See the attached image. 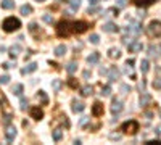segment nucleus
Instances as JSON below:
<instances>
[{
  "label": "nucleus",
  "instance_id": "nucleus-13",
  "mask_svg": "<svg viewBox=\"0 0 161 145\" xmlns=\"http://www.w3.org/2000/svg\"><path fill=\"white\" fill-rule=\"evenodd\" d=\"M13 95H18V97H21L23 92H24V87H23V84H15L13 86Z\"/></svg>",
  "mask_w": 161,
  "mask_h": 145
},
{
  "label": "nucleus",
  "instance_id": "nucleus-26",
  "mask_svg": "<svg viewBox=\"0 0 161 145\" xmlns=\"http://www.w3.org/2000/svg\"><path fill=\"white\" fill-rule=\"evenodd\" d=\"M160 50H158V47H155V45H150V47H148V55L150 56H158L160 55Z\"/></svg>",
  "mask_w": 161,
  "mask_h": 145
},
{
  "label": "nucleus",
  "instance_id": "nucleus-14",
  "mask_svg": "<svg viewBox=\"0 0 161 145\" xmlns=\"http://www.w3.org/2000/svg\"><path fill=\"white\" fill-rule=\"evenodd\" d=\"M35 69H37V63H29L26 68H23V74H29V72H34Z\"/></svg>",
  "mask_w": 161,
  "mask_h": 145
},
{
  "label": "nucleus",
  "instance_id": "nucleus-37",
  "mask_svg": "<svg viewBox=\"0 0 161 145\" xmlns=\"http://www.w3.org/2000/svg\"><path fill=\"white\" fill-rule=\"evenodd\" d=\"M153 87L155 89H161V77H158V79L153 81Z\"/></svg>",
  "mask_w": 161,
  "mask_h": 145
},
{
  "label": "nucleus",
  "instance_id": "nucleus-17",
  "mask_svg": "<svg viewBox=\"0 0 161 145\" xmlns=\"http://www.w3.org/2000/svg\"><path fill=\"white\" fill-rule=\"evenodd\" d=\"M108 74H110V81H116V79L119 77V71H118V68H115V66H113V68L108 71Z\"/></svg>",
  "mask_w": 161,
  "mask_h": 145
},
{
  "label": "nucleus",
  "instance_id": "nucleus-33",
  "mask_svg": "<svg viewBox=\"0 0 161 145\" xmlns=\"http://www.w3.org/2000/svg\"><path fill=\"white\" fill-rule=\"evenodd\" d=\"M145 144L147 145H161V140L160 139H153V140H147Z\"/></svg>",
  "mask_w": 161,
  "mask_h": 145
},
{
  "label": "nucleus",
  "instance_id": "nucleus-16",
  "mask_svg": "<svg viewBox=\"0 0 161 145\" xmlns=\"http://www.w3.org/2000/svg\"><path fill=\"white\" fill-rule=\"evenodd\" d=\"M150 100H151V97L148 93H142V97H140V107H147L150 103Z\"/></svg>",
  "mask_w": 161,
  "mask_h": 145
},
{
  "label": "nucleus",
  "instance_id": "nucleus-38",
  "mask_svg": "<svg viewBox=\"0 0 161 145\" xmlns=\"http://www.w3.org/2000/svg\"><path fill=\"white\" fill-rule=\"evenodd\" d=\"M10 121H11V114H3V123L5 124H10Z\"/></svg>",
  "mask_w": 161,
  "mask_h": 145
},
{
  "label": "nucleus",
  "instance_id": "nucleus-18",
  "mask_svg": "<svg viewBox=\"0 0 161 145\" xmlns=\"http://www.w3.org/2000/svg\"><path fill=\"white\" fill-rule=\"evenodd\" d=\"M108 56H110V58H119V56H121L119 48H110V50H108Z\"/></svg>",
  "mask_w": 161,
  "mask_h": 145
},
{
  "label": "nucleus",
  "instance_id": "nucleus-28",
  "mask_svg": "<svg viewBox=\"0 0 161 145\" xmlns=\"http://www.w3.org/2000/svg\"><path fill=\"white\" fill-rule=\"evenodd\" d=\"M68 3H69V7L73 8V10H77V8H79V5H80V0H69Z\"/></svg>",
  "mask_w": 161,
  "mask_h": 145
},
{
  "label": "nucleus",
  "instance_id": "nucleus-25",
  "mask_svg": "<svg viewBox=\"0 0 161 145\" xmlns=\"http://www.w3.org/2000/svg\"><path fill=\"white\" fill-rule=\"evenodd\" d=\"M19 11H21V15H24V16H26V15H31L32 13V7H31V5H23Z\"/></svg>",
  "mask_w": 161,
  "mask_h": 145
},
{
  "label": "nucleus",
  "instance_id": "nucleus-36",
  "mask_svg": "<svg viewBox=\"0 0 161 145\" xmlns=\"http://www.w3.org/2000/svg\"><path fill=\"white\" fill-rule=\"evenodd\" d=\"M42 20L45 21V23H49V24H52V23H53V18L50 16V15H44V16H42Z\"/></svg>",
  "mask_w": 161,
  "mask_h": 145
},
{
  "label": "nucleus",
  "instance_id": "nucleus-52",
  "mask_svg": "<svg viewBox=\"0 0 161 145\" xmlns=\"http://www.w3.org/2000/svg\"><path fill=\"white\" fill-rule=\"evenodd\" d=\"M35 2H44V0H35Z\"/></svg>",
  "mask_w": 161,
  "mask_h": 145
},
{
  "label": "nucleus",
  "instance_id": "nucleus-30",
  "mask_svg": "<svg viewBox=\"0 0 161 145\" xmlns=\"http://www.w3.org/2000/svg\"><path fill=\"white\" fill-rule=\"evenodd\" d=\"M102 95L103 97H110V95H111V87H110V86L103 87V89H102Z\"/></svg>",
  "mask_w": 161,
  "mask_h": 145
},
{
  "label": "nucleus",
  "instance_id": "nucleus-49",
  "mask_svg": "<svg viewBox=\"0 0 161 145\" xmlns=\"http://www.w3.org/2000/svg\"><path fill=\"white\" fill-rule=\"evenodd\" d=\"M50 66H53V68H56V69H58V68H60V66H58V65H56V63H55V61H50Z\"/></svg>",
  "mask_w": 161,
  "mask_h": 145
},
{
  "label": "nucleus",
  "instance_id": "nucleus-24",
  "mask_svg": "<svg viewBox=\"0 0 161 145\" xmlns=\"http://www.w3.org/2000/svg\"><path fill=\"white\" fill-rule=\"evenodd\" d=\"M80 93L84 97H89V95H92V86H84L82 89H80Z\"/></svg>",
  "mask_w": 161,
  "mask_h": 145
},
{
  "label": "nucleus",
  "instance_id": "nucleus-7",
  "mask_svg": "<svg viewBox=\"0 0 161 145\" xmlns=\"http://www.w3.org/2000/svg\"><path fill=\"white\" fill-rule=\"evenodd\" d=\"M103 103H100V102H95L94 103V107H92V114L94 116H102L103 114Z\"/></svg>",
  "mask_w": 161,
  "mask_h": 145
},
{
  "label": "nucleus",
  "instance_id": "nucleus-45",
  "mask_svg": "<svg viewBox=\"0 0 161 145\" xmlns=\"http://www.w3.org/2000/svg\"><path fill=\"white\" fill-rule=\"evenodd\" d=\"M82 76H84V79H89V77H90V71H84V74H82Z\"/></svg>",
  "mask_w": 161,
  "mask_h": 145
},
{
  "label": "nucleus",
  "instance_id": "nucleus-8",
  "mask_svg": "<svg viewBox=\"0 0 161 145\" xmlns=\"http://www.w3.org/2000/svg\"><path fill=\"white\" fill-rule=\"evenodd\" d=\"M5 137L8 142H13V139L16 137V129L13 126H7V131H5Z\"/></svg>",
  "mask_w": 161,
  "mask_h": 145
},
{
  "label": "nucleus",
  "instance_id": "nucleus-23",
  "mask_svg": "<svg viewBox=\"0 0 161 145\" xmlns=\"http://www.w3.org/2000/svg\"><path fill=\"white\" fill-rule=\"evenodd\" d=\"M13 7H15L13 0H3V2H2V8H5V10H11Z\"/></svg>",
  "mask_w": 161,
  "mask_h": 145
},
{
  "label": "nucleus",
  "instance_id": "nucleus-3",
  "mask_svg": "<svg viewBox=\"0 0 161 145\" xmlns=\"http://www.w3.org/2000/svg\"><path fill=\"white\" fill-rule=\"evenodd\" d=\"M139 128H140V126H139V123H137V121H134V119L126 121V123H123V124H121V131H123L124 134H129V135L137 134Z\"/></svg>",
  "mask_w": 161,
  "mask_h": 145
},
{
  "label": "nucleus",
  "instance_id": "nucleus-21",
  "mask_svg": "<svg viewBox=\"0 0 161 145\" xmlns=\"http://www.w3.org/2000/svg\"><path fill=\"white\" fill-rule=\"evenodd\" d=\"M52 137H53V140H61V137H63V131L61 129H55V131L52 132Z\"/></svg>",
  "mask_w": 161,
  "mask_h": 145
},
{
  "label": "nucleus",
  "instance_id": "nucleus-9",
  "mask_svg": "<svg viewBox=\"0 0 161 145\" xmlns=\"http://www.w3.org/2000/svg\"><path fill=\"white\" fill-rule=\"evenodd\" d=\"M71 108H73L74 113H80V111H84L85 105L82 103V102H79V100H73V105H71Z\"/></svg>",
  "mask_w": 161,
  "mask_h": 145
},
{
  "label": "nucleus",
  "instance_id": "nucleus-6",
  "mask_svg": "<svg viewBox=\"0 0 161 145\" xmlns=\"http://www.w3.org/2000/svg\"><path fill=\"white\" fill-rule=\"evenodd\" d=\"M155 2H156V0H132V3L139 8H147V7H150V5H153Z\"/></svg>",
  "mask_w": 161,
  "mask_h": 145
},
{
  "label": "nucleus",
  "instance_id": "nucleus-39",
  "mask_svg": "<svg viewBox=\"0 0 161 145\" xmlns=\"http://www.w3.org/2000/svg\"><path fill=\"white\" fill-rule=\"evenodd\" d=\"M121 92H123V93L130 92V87H129V86H126V84H123V86H121Z\"/></svg>",
  "mask_w": 161,
  "mask_h": 145
},
{
  "label": "nucleus",
  "instance_id": "nucleus-42",
  "mask_svg": "<svg viewBox=\"0 0 161 145\" xmlns=\"http://www.w3.org/2000/svg\"><path fill=\"white\" fill-rule=\"evenodd\" d=\"M126 7V0H118V8H124Z\"/></svg>",
  "mask_w": 161,
  "mask_h": 145
},
{
  "label": "nucleus",
  "instance_id": "nucleus-41",
  "mask_svg": "<svg viewBox=\"0 0 161 145\" xmlns=\"http://www.w3.org/2000/svg\"><path fill=\"white\" fill-rule=\"evenodd\" d=\"M68 84H69L71 87H77V81L74 79V77H71V79H69V82H68Z\"/></svg>",
  "mask_w": 161,
  "mask_h": 145
},
{
  "label": "nucleus",
  "instance_id": "nucleus-1",
  "mask_svg": "<svg viewBox=\"0 0 161 145\" xmlns=\"http://www.w3.org/2000/svg\"><path fill=\"white\" fill-rule=\"evenodd\" d=\"M71 34H76L74 32V21H60L56 24V36L58 37H69Z\"/></svg>",
  "mask_w": 161,
  "mask_h": 145
},
{
  "label": "nucleus",
  "instance_id": "nucleus-34",
  "mask_svg": "<svg viewBox=\"0 0 161 145\" xmlns=\"http://www.w3.org/2000/svg\"><path fill=\"white\" fill-rule=\"evenodd\" d=\"M19 108H21L23 111L28 108V100H26V98H21V102H19Z\"/></svg>",
  "mask_w": 161,
  "mask_h": 145
},
{
  "label": "nucleus",
  "instance_id": "nucleus-22",
  "mask_svg": "<svg viewBox=\"0 0 161 145\" xmlns=\"http://www.w3.org/2000/svg\"><path fill=\"white\" fill-rule=\"evenodd\" d=\"M19 52H21V47H19V45H13V47L10 48V56H11V58H15Z\"/></svg>",
  "mask_w": 161,
  "mask_h": 145
},
{
  "label": "nucleus",
  "instance_id": "nucleus-29",
  "mask_svg": "<svg viewBox=\"0 0 161 145\" xmlns=\"http://www.w3.org/2000/svg\"><path fill=\"white\" fill-rule=\"evenodd\" d=\"M10 82V76L8 74H3V76H0V86H5V84Z\"/></svg>",
  "mask_w": 161,
  "mask_h": 145
},
{
  "label": "nucleus",
  "instance_id": "nucleus-19",
  "mask_svg": "<svg viewBox=\"0 0 161 145\" xmlns=\"http://www.w3.org/2000/svg\"><path fill=\"white\" fill-rule=\"evenodd\" d=\"M148 69H150V63H148V60H142L140 61V71L144 72H148Z\"/></svg>",
  "mask_w": 161,
  "mask_h": 145
},
{
  "label": "nucleus",
  "instance_id": "nucleus-32",
  "mask_svg": "<svg viewBox=\"0 0 161 145\" xmlns=\"http://www.w3.org/2000/svg\"><path fill=\"white\" fill-rule=\"evenodd\" d=\"M89 40H90V42H92V44H94V45H97L98 42H100V37H98L97 34H92V36H90V39H89Z\"/></svg>",
  "mask_w": 161,
  "mask_h": 145
},
{
  "label": "nucleus",
  "instance_id": "nucleus-5",
  "mask_svg": "<svg viewBox=\"0 0 161 145\" xmlns=\"http://www.w3.org/2000/svg\"><path fill=\"white\" fill-rule=\"evenodd\" d=\"M29 114H31V118H32V119H35V121H40L44 118V111L40 110L39 107L29 108Z\"/></svg>",
  "mask_w": 161,
  "mask_h": 145
},
{
  "label": "nucleus",
  "instance_id": "nucleus-51",
  "mask_svg": "<svg viewBox=\"0 0 161 145\" xmlns=\"http://www.w3.org/2000/svg\"><path fill=\"white\" fill-rule=\"evenodd\" d=\"M61 2H65V3H66V2H68V0H61Z\"/></svg>",
  "mask_w": 161,
  "mask_h": 145
},
{
  "label": "nucleus",
  "instance_id": "nucleus-48",
  "mask_svg": "<svg viewBox=\"0 0 161 145\" xmlns=\"http://www.w3.org/2000/svg\"><path fill=\"white\" fill-rule=\"evenodd\" d=\"M2 68H3V69H8V68H11V65H10V63H3V65H2Z\"/></svg>",
  "mask_w": 161,
  "mask_h": 145
},
{
  "label": "nucleus",
  "instance_id": "nucleus-40",
  "mask_svg": "<svg viewBox=\"0 0 161 145\" xmlns=\"http://www.w3.org/2000/svg\"><path fill=\"white\" fill-rule=\"evenodd\" d=\"M29 31L34 34V32L37 31V24H35V23H31V24H29Z\"/></svg>",
  "mask_w": 161,
  "mask_h": 145
},
{
  "label": "nucleus",
  "instance_id": "nucleus-31",
  "mask_svg": "<svg viewBox=\"0 0 161 145\" xmlns=\"http://www.w3.org/2000/svg\"><path fill=\"white\" fill-rule=\"evenodd\" d=\"M52 87L55 90H60V87H61V81H60V79H53L52 81Z\"/></svg>",
  "mask_w": 161,
  "mask_h": 145
},
{
  "label": "nucleus",
  "instance_id": "nucleus-35",
  "mask_svg": "<svg viewBox=\"0 0 161 145\" xmlns=\"http://www.w3.org/2000/svg\"><path fill=\"white\" fill-rule=\"evenodd\" d=\"M39 95H40V98H42V103H44V105L49 102V100H47V95H45V92H44V90H39Z\"/></svg>",
  "mask_w": 161,
  "mask_h": 145
},
{
  "label": "nucleus",
  "instance_id": "nucleus-43",
  "mask_svg": "<svg viewBox=\"0 0 161 145\" xmlns=\"http://www.w3.org/2000/svg\"><path fill=\"white\" fill-rule=\"evenodd\" d=\"M87 121H89V118H87V116H82V118H80V121H79V124H82V126H84L85 123H87Z\"/></svg>",
  "mask_w": 161,
  "mask_h": 145
},
{
  "label": "nucleus",
  "instance_id": "nucleus-4",
  "mask_svg": "<svg viewBox=\"0 0 161 145\" xmlns=\"http://www.w3.org/2000/svg\"><path fill=\"white\" fill-rule=\"evenodd\" d=\"M147 32H148V36H151V37H161V21L153 20L150 24H148Z\"/></svg>",
  "mask_w": 161,
  "mask_h": 145
},
{
  "label": "nucleus",
  "instance_id": "nucleus-10",
  "mask_svg": "<svg viewBox=\"0 0 161 145\" xmlns=\"http://www.w3.org/2000/svg\"><path fill=\"white\" fill-rule=\"evenodd\" d=\"M127 48H129V52H140V50H142V44L137 42V40H132V42L127 44Z\"/></svg>",
  "mask_w": 161,
  "mask_h": 145
},
{
  "label": "nucleus",
  "instance_id": "nucleus-46",
  "mask_svg": "<svg viewBox=\"0 0 161 145\" xmlns=\"http://www.w3.org/2000/svg\"><path fill=\"white\" fill-rule=\"evenodd\" d=\"M134 63H135V61H134V60L130 58V60H127V61H126V66H129V68H130V66H132Z\"/></svg>",
  "mask_w": 161,
  "mask_h": 145
},
{
  "label": "nucleus",
  "instance_id": "nucleus-2",
  "mask_svg": "<svg viewBox=\"0 0 161 145\" xmlns=\"http://www.w3.org/2000/svg\"><path fill=\"white\" fill-rule=\"evenodd\" d=\"M2 28H3L5 32H13V31H18V29L21 28V21L18 20V18H13V16H8L3 20L2 23Z\"/></svg>",
  "mask_w": 161,
  "mask_h": 145
},
{
  "label": "nucleus",
  "instance_id": "nucleus-50",
  "mask_svg": "<svg viewBox=\"0 0 161 145\" xmlns=\"http://www.w3.org/2000/svg\"><path fill=\"white\" fill-rule=\"evenodd\" d=\"M156 134L161 135V126H158V128H156Z\"/></svg>",
  "mask_w": 161,
  "mask_h": 145
},
{
  "label": "nucleus",
  "instance_id": "nucleus-12",
  "mask_svg": "<svg viewBox=\"0 0 161 145\" xmlns=\"http://www.w3.org/2000/svg\"><path fill=\"white\" fill-rule=\"evenodd\" d=\"M98 60H100V53L98 52H94V53H90V55L87 56L89 65H95V63H98Z\"/></svg>",
  "mask_w": 161,
  "mask_h": 145
},
{
  "label": "nucleus",
  "instance_id": "nucleus-47",
  "mask_svg": "<svg viewBox=\"0 0 161 145\" xmlns=\"http://www.w3.org/2000/svg\"><path fill=\"white\" fill-rule=\"evenodd\" d=\"M95 11H98V8H95V7H90V8H89V13H95Z\"/></svg>",
  "mask_w": 161,
  "mask_h": 145
},
{
  "label": "nucleus",
  "instance_id": "nucleus-44",
  "mask_svg": "<svg viewBox=\"0 0 161 145\" xmlns=\"http://www.w3.org/2000/svg\"><path fill=\"white\" fill-rule=\"evenodd\" d=\"M98 2H100V0H89L90 7H95V5H98Z\"/></svg>",
  "mask_w": 161,
  "mask_h": 145
},
{
  "label": "nucleus",
  "instance_id": "nucleus-11",
  "mask_svg": "<svg viewBox=\"0 0 161 145\" xmlns=\"http://www.w3.org/2000/svg\"><path fill=\"white\" fill-rule=\"evenodd\" d=\"M123 110V102L121 100H113V103H111V113H119V111Z\"/></svg>",
  "mask_w": 161,
  "mask_h": 145
},
{
  "label": "nucleus",
  "instance_id": "nucleus-20",
  "mask_svg": "<svg viewBox=\"0 0 161 145\" xmlns=\"http://www.w3.org/2000/svg\"><path fill=\"white\" fill-rule=\"evenodd\" d=\"M65 53H66V45H58V47L55 48V55L56 56H63Z\"/></svg>",
  "mask_w": 161,
  "mask_h": 145
},
{
  "label": "nucleus",
  "instance_id": "nucleus-15",
  "mask_svg": "<svg viewBox=\"0 0 161 145\" xmlns=\"http://www.w3.org/2000/svg\"><path fill=\"white\" fill-rule=\"evenodd\" d=\"M103 31L105 32H116L118 31V26H116L115 23H106L105 26H103Z\"/></svg>",
  "mask_w": 161,
  "mask_h": 145
},
{
  "label": "nucleus",
  "instance_id": "nucleus-27",
  "mask_svg": "<svg viewBox=\"0 0 161 145\" xmlns=\"http://www.w3.org/2000/svg\"><path fill=\"white\" fill-rule=\"evenodd\" d=\"M76 69H77V65H76V63H74V61H71L69 65L66 66V71L69 72V74H73V72L76 71Z\"/></svg>",
  "mask_w": 161,
  "mask_h": 145
}]
</instances>
